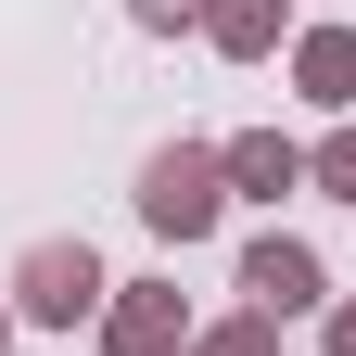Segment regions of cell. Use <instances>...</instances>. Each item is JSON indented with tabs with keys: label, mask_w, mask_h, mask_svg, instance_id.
<instances>
[{
	"label": "cell",
	"mask_w": 356,
	"mask_h": 356,
	"mask_svg": "<svg viewBox=\"0 0 356 356\" xmlns=\"http://www.w3.org/2000/svg\"><path fill=\"white\" fill-rule=\"evenodd\" d=\"M89 305H102V254H89V242H38V254L13 267V318H51V331H76Z\"/></svg>",
	"instance_id": "cell-2"
},
{
	"label": "cell",
	"mask_w": 356,
	"mask_h": 356,
	"mask_svg": "<svg viewBox=\"0 0 356 356\" xmlns=\"http://www.w3.org/2000/svg\"><path fill=\"white\" fill-rule=\"evenodd\" d=\"M216 204H229V165H216V153H191V140H178V153H153V165H140V216H153L165 242L216 229Z\"/></svg>",
	"instance_id": "cell-1"
},
{
	"label": "cell",
	"mask_w": 356,
	"mask_h": 356,
	"mask_svg": "<svg viewBox=\"0 0 356 356\" xmlns=\"http://www.w3.org/2000/svg\"><path fill=\"white\" fill-rule=\"evenodd\" d=\"M331 356H356V305H343V318H331Z\"/></svg>",
	"instance_id": "cell-11"
},
{
	"label": "cell",
	"mask_w": 356,
	"mask_h": 356,
	"mask_svg": "<svg viewBox=\"0 0 356 356\" xmlns=\"http://www.w3.org/2000/svg\"><path fill=\"white\" fill-rule=\"evenodd\" d=\"M0 331H13V305H0Z\"/></svg>",
	"instance_id": "cell-12"
},
{
	"label": "cell",
	"mask_w": 356,
	"mask_h": 356,
	"mask_svg": "<svg viewBox=\"0 0 356 356\" xmlns=\"http://www.w3.org/2000/svg\"><path fill=\"white\" fill-rule=\"evenodd\" d=\"M293 76H305V102H356V38H305Z\"/></svg>",
	"instance_id": "cell-7"
},
{
	"label": "cell",
	"mask_w": 356,
	"mask_h": 356,
	"mask_svg": "<svg viewBox=\"0 0 356 356\" xmlns=\"http://www.w3.org/2000/svg\"><path fill=\"white\" fill-rule=\"evenodd\" d=\"M305 178H318V191H343V204H356V127H343V140H331L318 165H305Z\"/></svg>",
	"instance_id": "cell-8"
},
{
	"label": "cell",
	"mask_w": 356,
	"mask_h": 356,
	"mask_svg": "<svg viewBox=\"0 0 356 356\" xmlns=\"http://www.w3.org/2000/svg\"><path fill=\"white\" fill-rule=\"evenodd\" d=\"M178 343V293H127L115 305V356H165Z\"/></svg>",
	"instance_id": "cell-6"
},
{
	"label": "cell",
	"mask_w": 356,
	"mask_h": 356,
	"mask_svg": "<svg viewBox=\"0 0 356 356\" xmlns=\"http://www.w3.org/2000/svg\"><path fill=\"white\" fill-rule=\"evenodd\" d=\"M140 26H204V0H127Z\"/></svg>",
	"instance_id": "cell-10"
},
{
	"label": "cell",
	"mask_w": 356,
	"mask_h": 356,
	"mask_svg": "<svg viewBox=\"0 0 356 356\" xmlns=\"http://www.w3.org/2000/svg\"><path fill=\"white\" fill-rule=\"evenodd\" d=\"M242 293H254V318H293V305H318V254L267 229V242L242 254Z\"/></svg>",
	"instance_id": "cell-3"
},
{
	"label": "cell",
	"mask_w": 356,
	"mask_h": 356,
	"mask_svg": "<svg viewBox=\"0 0 356 356\" xmlns=\"http://www.w3.org/2000/svg\"><path fill=\"white\" fill-rule=\"evenodd\" d=\"M204 38H216V51H280V0H204Z\"/></svg>",
	"instance_id": "cell-5"
},
{
	"label": "cell",
	"mask_w": 356,
	"mask_h": 356,
	"mask_svg": "<svg viewBox=\"0 0 356 356\" xmlns=\"http://www.w3.org/2000/svg\"><path fill=\"white\" fill-rule=\"evenodd\" d=\"M216 165H229V191H254V204H280L293 178H305V153L280 140V127H254V140H229V153H216Z\"/></svg>",
	"instance_id": "cell-4"
},
{
	"label": "cell",
	"mask_w": 356,
	"mask_h": 356,
	"mask_svg": "<svg viewBox=\"0 0 356 356\" xmlns=\"http://www.w3.org/2000/svg\"><path fill=\"white\" fill-rule=\"evenodd\" d=\"M204 356H280V343H267V318H229V331H204Z\"/></svg>",
	"instance_id": "cell-9"
}]
</instances>
